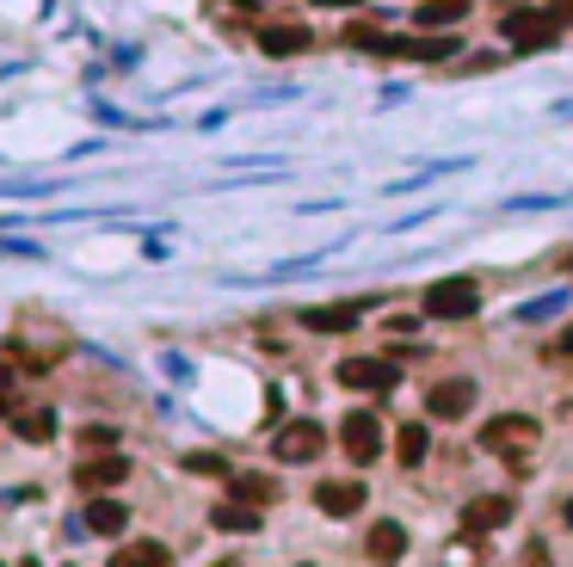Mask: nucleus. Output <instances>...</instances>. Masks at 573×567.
<instances>
[{
  "label": "nucleus",
  "instance_id": "obj_1",
  "mask_svg": "<svg viewBox=\"0 0 573 567\" xmlns=\"http://www.w3.org/2000/svg\"><path fill=\"white\" fill-rule=\"evenodd\" d=\"M481 309V284L475 278H438L432 290H426V315L432 321H463Z\"/></svg>",
  "mask_w": 573,
  "mask_h": 567
},
{
  "label": "nucleus",
  "instance_id": "obj_2",
  "mask_svg": "<svg viewBox=\"0 0 573 567\" xmlns=\"http://www.w3.org/2000/svg\"><path fill=\"white\" fill-rule=\"evenodd\" d=\"M555 37H561V13H542V7L506 13V44L511 49H549Z\"/></svg>",
  "mask_w": 573,
  "mask_h": 567
},
{
  "label": "nucleus",
  "instance_id": "obj_3",
  "mask_svg": "<svg viewBox=\"0 0 573 567\" xmlns=\"http://www.w3.org/2000/svg\"><path fill=\"white\" fill-rule=\"evenodd\" d=\"M481 444L499 451V457H525L530 444H537V420H525V413H499V420L481 425Z\"/></svg>",
  "mask_w": 573,
  "mask_h": 567
},
{
  "label": "nucleus",
  "instance_id": "obj_4",
  "mask_svg": "<svg viewBox=\"0 0 573 567\" xmlns=\"http://www.w3.org/2000/svg\"><path fill=\"white\" fill-rule=\"evenodd\" d=\"M340 382H345V389L388 394L395 382H401V364H388V358H345V364H340Z\"/></svg>",
  "mask_w": 573,
  "mask_h": 567
},
{
  "label": "nucleus",
  "instance_id": "obj_5",
  "mask_svg": "<svg viewBox=\"0 0 573 567\" xmlns=\"http://www.w3.org/2000/svg\"><path fill=\"white\" fill-rule=\"evenodd\" d=\"M376 56H407V63H444L450 49H456V37H383L376 32Z\"/></svg>",
  "mask_w": 573,
  "mask_h": 567
},
{
  "label": "nucleus",
  "instance_id": "obj_6",
  "mask_svg": "<svg viewBox=\"0 0 573 567\" xmlns=\"http://www.w3.org/2000/svg\"><path fill=\"white\" fill-rule=\"evenodd\" d=\"M340 444H345V457L352 463H376V451H383V425H376V413H345Z\"/></svg>",
  "mask_w": 573,
  "mask_h": 567
},
{
  "label": "nucleus",
  "instance_id": "obj_7",
  "mask_svg": "<svg viewBox=\"0 0 573 567\" xmlns=\"http://www.w3.org/2000/svg\"><path fill=\"white\" fill-rule=\"evenodd\" d=\"M321 444H327V432L315 420H290L278 432V444H272V451H278L284 463H315V457H321Z\"/></svg>",
  "mask_w": 573,
  "mask_h": 567
},
{
  "label": "nucleus",
  "instance_id": "obj_8",
  "mask_svg": "<svg viewBox=\"0 0 573 567\" xmlns=\"http://www.w3.org/2000/svg\"><path fill=\"white\" fill-rule=\"evenodd\" d=\"M469 408H475V382H463V377L438 382V389L426 394V413H432V420H463Z\"/></svg>",
  "mask_w": 573,
  "mask_h": 567
},
{
  "label": "nucleus",
  "instance_id": "obj_9",
  "mask_svg": "<svg viewBox=\"0 0 573 567\" xmlns=\"http://www.w3.org/2000/svg\"><path fill=\"white\" fill-rule=\"evenodd\" d=\"M124 475H130V463L118 457V451H99V457H87L75 469V481H80V493H99V488H118Z\"/></svg>",
  "mask_w": 573,
  "mask_h": 567
},
{
  "label": "nucleus",
  "instance_id": "obj_10",
  "mask_svg": "<svg viewBox=\"0 0 573 567\" xmlns=\"http://www.w3.org/2000/svg\"><path fill=\"white\" fill-rule=\"evenodd\" d=\"M364 555H371L376 567H395L407 555V531L395 519H383V524H371V536H364Z\"/></svg>",
  "mask_w": 573,
  "mask_h": 567
},
{
  "label": "nucleus",
  "instance_id": "obj_11",
  "mask_svg": "<svg viewBox=\"0 0 573 567\" xmlns=\"http://www.w3.org/2000/svg\"><path fill=\"white\" fill-rule=\"evenodd\" d=\"M315 505H321L327 519H352L357 505H364V488H357V481H321V488H315Z\"/></svg>",
  "mask_w": 573,
  "mask_h": 567
},
{
  "label": "nucleus",
  "instance_id": "obj_12",
  "mask_svg": "<svg viewBox=\"0 0 573 567\" xmlns=\"http://www.w3.org/2000/svg\"><path fill=\"white\" fill-rule=\"evenodd\" d=\"M506 519H511V500H506V493H487V500H475V505L463 512V531L481 536V531H499Z\"/></svg>",
  "mask_w": 573,
  "mask_h": 567
},
{
  "label": "nucleus",
  "instance_id": "obj_13",
  "mask_svg": "<svg viewBox=\"0 0 573 567\" xmlns=\"http://www.w3.org/2000/svg\"><path fill=\"white\" fill-rule=\"evenodd\" d=\"M260 44H265V56H302L315 37H309V25H265Z\"/></svg>",
  "mask_w": 573,
  "mask_h": 567
},
{
  "label": "nucleus",
  "instance_id": "obj_14",
  "mask_svg": "<svg viewBox=\"0 0 573 567\" xmlns=\"http://www.w3.org/2000/svg\"><path fill=\"white\" fill-rule=\"evenodd\" d=\"M124 524H130V505L106 500V493H99V500L87 505V531H99V536H118Z\"/></svg>",
  "mask_w": 573,
  "mask_h": 567
},
{
  "label": "nucleus",
  "instance_id": "obj_15",
  "mask_svg": "<svg viewBox=\"0 0 573 567\" xmlns=\"http://www.w3.org/2000/svg\"><path fill=\"white\" fill-rule=\"evenodd\" d=\"M210 524H217V531H260V505H247V500H222L217 512H210Z\"/></svg>",
  "mask_w": 573,
  "mask_h": 567
},
{
  "label": "nucleus",
  "instance_id": "obj_16",
  "mask_svg": "<svg viewBox=\"0 0 573 567\" xmlns=\"http://www.w3.org/2000/svg\"><path fill=\"white\" fill-rule=\"evenodd\" d=\"M111 567H173V555H167V543H124L111 555Z\"/></svg>",
  "mask_w": 573,
  "mask_h": 567
},
{
  "label": "nucleus",
  "instance_id": "obj_17",
  "mask_svg": "<svg viewBox=\"0 0 573 567\" xmlns=\"http://www.w3.org/2000/svg\"><path fill=\"white\" fill-rule=\"evenodd\" d=\"M309 321L315 333H345V327H357V302H333V309H309Z\"/></svg>",
  "mask_w": 573,
  "mask_h": 567
},
{
  "label": "nucleus",
  "instance_id": "obj_18",
  "mask_svg": "<svg viewBox=\"0 0 573 567\" xmlns=\"http://www.w3.org/2000/svg\"><path fill=\"white\" fill-rule=\"evenodd\" d=\"M463 13H469V0H419L414 25H419V32H426V25H456Z\"/></svg>",
  "mask_w": 573,
  "mask_h": 567
},
{
  "label": "nucleus",
  "instance_id": "obj_19",
  "mask_svg": "<svg viewBox=\"0 0 573 567\" xmlns=\"http://www.w3.org/2000/svg\"><path fill=\"white\" fill-rule=\"evenodd\" d=\"M13 432H19L25 444H49V438H56V413H49V408L19 413V420H13Z\"/></svg>",
  "mask_w": 573,
  "mask_h": 567
},
{
  "label": "nucleus",
  "instance_id": "obj_20",
  "mask_svg": "<svg viewBox=\"0 0 573 567\" xmlns=\"http://www.w3.org/2000/svg\"><path fill=\"white\" fill-rule=\"evenodd\" d=\"M426 451H432L426 425H401V438H395V457H401V469H419V463H426Z\"/></svg>",
  "mask_w": 573,
  "mask_h": 567
},
{
  "label": "nucleus",
  "instance_id": "obj_21",
  "mask_svg": "<svg viewBox=\"0 0 573 567\" xmlns=\"http://www.w3.org/2000/svg\"><path fill=\"white\" fill-rule=\"evenodd\" d=\"M234 500L272 505V500H278V481H272V475H234Z\"/></svg>",
  "mask_w": 573,
  "mask_h": 567
},
{
  "label": "nucleus",
  "instance_id": "obj_22",
  "mask_svg": "<svg viewBox=\"0 0 573 567\" xmlns=\"http://www.w3.org/2000/svg\"><path fill=\"white\" fill-rule=\"evenodd\" d=\"M80 444H87V451H111V444H118V432H111V425H87V432H80Z\"/></svg>",
  "mask_w": 573,
  "mask_h": 567
},
{
  "label": "nucleus",
  "instance_id": "obj_23",
  "mask_svg": "<svg viewBox=\"0 0 573 567\" xmlns=\"http://www.w3.org/2000/svg\"><path fill=\"white\" fill-rule=\"evenodd\" d=\"M186 469H191V475H222V457H210V451H191Z\"/></svg>",
  "mask_w": 573,
  "mask_h": 567
},
{
  "label": "nucleus",
  "instance_id": "obj_24",
  "mask_svg": "<svg viewBox=\"0 0 573 567\" xmlns=\"http://www.w3.org/2000/svg\"><path fill=\"white\" fill-rule=\"evenodd\" d=\"M561 352H568V358H573V327H568V333H561Z\"/></svg>",
  "mask_w": 573,
  "mask_h": 567
},
{
  "label": "nucleus",
  "instance_id": "obj_25",
  "mask_svg": "<svg viewBox=\"0 0 573 567\" xmlns=\"http://www.w3.org/2000/svg\"><path fill=\"white\" fill-rule=\"evenodd\" d=\"M315 7H357V0H315Z\"/></svg>",
  "mask_w": 573,
  "mask_h": 567
},
{
  "label": "nucleus",
  "instance_id": "obj_26",
  "mask_svg": "<svg viewBox=\"0 0 573 567\" xmlns=\"http://www.w3.org/2000/svg\"><path fill=\"white\" fill-rule=\"evenodd\" d=\"M568 531H573V500H568Z\"/></svg>",
  "mask_w": 573,
  "mask_h": 567
},
{
  "label": "nucleus",
  "instance_id": "obj_27",
  "mask_svg": "<svg viewBox=\"0 0 573 567\" xmlns=\"http://www.w3.org/2000/svg\"><path fill=\"white\" fill-rule=\"evenodd\" d=\"M0 389H7V364H0Z\"/></svg>",
  "mask_w": 573,
  "mask_h": 567
},
{
  "label": "nucleus",
  "instance_id": "obj_28",
  "mask_svg": "<svg viewBox=\"0 0 573 567\" xmlns=\"http://www.w3.org/2000/svg\"><path fill=\"white\" fill-rule=\"evenodd\" d=\"M217 567H241V562H217Z\"/></svg>",
  "mask_w": 573,
  "mask_h": 567
},
{
  "label": "nucleus",
  "instance_id": "obj_29",
  "mask_svg": "<svg viewBox=\"0 0 573 567\" xmlns=\"http://www.w3.org/2000/svg\"><path fill=\"white\" fill-rule=\"evenodd\" d=\"M0 413H7V394H0Z\"/></svg>",
  "mask_w": 573,
  "mask_h": 567
},
{
  "label": "nucleus",
  "instance_id": "obj_30",
  "mask_svg": "<svg viewBox=\"0 0 573 567\" xmlns=\"http://www.w3.org/2000/svg\"><path fill=\"white\" fill-rule=\"evenodd\" d=\"M25 567H37V562H25Z\"/></svg>",
  "mask_w": 573,
  "mask_h": 567
}]
</instances>
